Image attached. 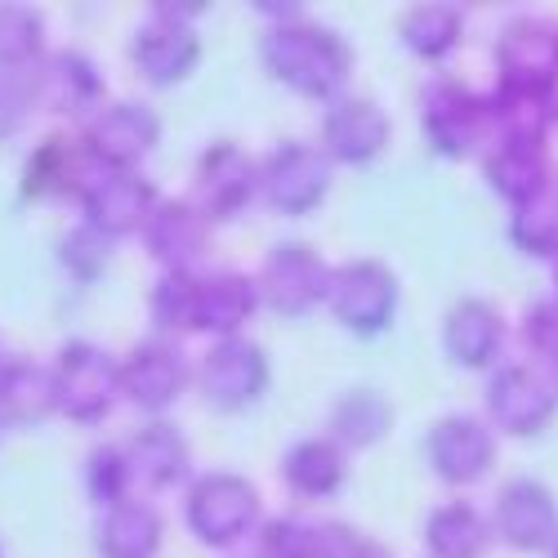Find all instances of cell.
<instances>
[{
	"mask_svg": "<svg viewBox=\"0 0 558 558\" xmlns=\"http://www.w3.org/2000/svg\"><path fill=\"white\" fill-rule=\"evenodd\" d=\"M259 63L272 81L295 89L300 99H322V104H336L353 76L349 40L308 19L272 23L259 36Z\"/></svg>",
	"mask_w": 558,
	"mask_h": 558,
	"instance_id": "1",
	"label": "cell"
},
{
	"mask_svg": "<svg viewBox=\"0 0 558 558\" xmlns=\"http://www.w3.org/2000/svg\"><path fill=\"white\" fill-rule=\"evenodd\" d=\"M50 376H54V411L68 415L72 425L108 421L112 402L121 398V362L89 340L63 344Z\"/></svg>",
	"mask_w": 558,
	"mask_h": 558,
	"instance_id": "2",
	"label": "cell"
},
{
	"mask_svg": "<svg viewBox=\"0 0 558 558\" xmlns=\"http://www.w3.org/2000/svg\"><path fill=\"white\" fill-rule=\"evenodd\" d=\"M183 523L210 549H232L259 527V492L242 474H202L183 496Z\"/></svg>",
	"mask_w": 558,
	"mask_h": 558,
	"instance_id": "3",
	"label": "cell"
},
{
	"mask_svg": "<svg viewBox=\"0 0 558 558\" xmlns=\"http://www.w3.org/2000/svg\"><path fill=\"white\" fill-rule=\"evenodd\" d=\"M421 130H425V144L447 161H460L470 153H487V144H492L483 95L464 89L456 76L425 81V89H421Z\"/></svg>",
	"mask_w": 558,
	"mask_h": 558,
	"instance_id": "4",
	"label": "cell"
},
{
	"mask_svg": "<svg viewBox=\"0 0 558 558\" xmlns=\"http://www.w3.org/2000/svg\"><path fill=\"white\" fill-rule=\"evenodd\" d=\"M398 304H402V287L380 259H349L331 268L327 308L353 336L376 340L380 331H389V322L398 317Z\"/></svg>",
	"mask_w": 558,
	"mask_h": 558,
	"instance_id": "5",
	"label": "cell"
},
{
	"mask_svg": "<svg viewBox=\"0 0 558 558\" xmlns=\"http://www.w3.org/2000/svg\"><path fill=\"white\" fill-rule=\"evenodd\" d=\"M76 144H81L89 170L125 174V170H138V166H144V157L157 153V144H161V117L148 104H108L104 112H95L85 121Z\"/></svg>",
	"mask_w": 558,
	"mask_h": 558,
	"instance_id": "6",
	"label": "cell"
},
{
	"mask_svg": "<svg viewBox=\"0 0 558 558\" xmlns=\"http://www.w3.org/2000/svg\"><path fill=\"white\" fill-rule=\"evenodd\" d=\"M197 389L215 411H246L268 393L272 380V366L268 353L246 340V336H232V340H215L210 353L197 362Z\"/></svg>",
	"mask_w": 558,
	"mask_h": 558,
	"instance_id": "7",
	"label": "cell"
},
{
	"mask_svg": "<svg viewBox=\"0 0 558 558\" xmlns=\"http://www.w3.org/2000/svg\"><path fill=\"white\" fill-rule=\"evenodd\" d=\"M331 193V161L322 148L287 138L259 166V197L277 215H308Z\"/></svg>",
	"mask_w": 558,
	"mask_h": 558,
	"instance_id": "8",
	"label": "cell"
},
{
	"mask_svg": "<svg viewBox=\"0 0 558 558\" xmlns=\"http://www.w3.org/2000/svg\"><path fill=\"white\" fill-rule=\"evenodd\" d=\"M76 202H81L85 223L95 232H104L108 242H121V238L144 232V223L161 206L157 183L148 174H138V170H125V174L89 170V179H85V189H81Z\"/></svg>",
	"mask_w": 558,
	"mask_h": 558,
	"instance_id": "9",
	"label": "cell"
},
{
	"mask_svg": "<svg viewBox=\"0 0 558 558\" xmlns=\"http://www.w3.org/2000/svg\"><path fill=\"white\" fill-rule=\"evenodd\" d=\"M259 304H268L272 313L282 317H304L317 304H327V287H331V264L322 259L313 246L304 242H287V246H272L259 277Z\"/></svg>",
	"mask_w": 558,
	"mask_h": 558,
	"instance_id": "10",
	"label": "cell"
},
{
	"mask_svg": "<svg viewBox=\"0 0 558 558\" xmlns=\"http://www.w3.org/2000/svg\"><path fill=\"white\" fill-rule=\"evenodd\" d=\"M558 411V389L532 366H500L487 380V415L509 438H536Z\"/></svg>",
	"mask_w": 558,
	"mask_h": 558,
	"instance_id": "11",
	"label": "cell"
},
{
	"mask_svg": "<svg viewBox=\"0 0 558 558\" xmlns=\"http://www.w3.org/2000/svg\"><path fill=\"white\" fill-rule=\"evenodd\" d=\"M389 112L366 95H340L322 112V153L340 166H371L389 148Z\"/></svg>",
	"mask_w": 558,
	"mask_h": 558,
	"instance_id": "12",
	"label": "cell"
},
{
	"mask_svg": "<svg viewBox=\"0 0 558 558\" xmlns=\"http://www.w3.org/2000/svg\"><path fill=\"white\" fill-rule=\"evenodd\" d=\"M425 460L447 487H470L492 474L496 438L478 415H442L425 434Z\"/></svg>",
	"mask_w": 558,
	"mask_h": 558,
	"instance_id": "13",
	"label": "cell"
},
{
	"mask_svg": "<svg viewBox=\"0 0 558 558\" xmlns=\"http://www.w3.org/2000/svg\"><path fill=\"white\" fill-rule=\"evenodd\" d=\"M193 206L219 223V219H232V215H242L255 197H259V166L238 148V144H210L197 161V174H193Z\"/></svg>",
	"mask_w": 558,
	"mask_h": 558,
	"instance_id": "14",
	"label": "cell"
},
{
	"mask_svg": "<svg viewBox=\"0 0 558 558\" xmlns=\"http://www.w3.org/2000/svg\"><path fill=\"white\" fill-rule=\"evenodd\" d=\"M193 385V366L170 340H144L121 357V398H130L138 411L161 415L179 402V393Z\"/></svg>",
	"mask_w": 558,
	"mask_h": 558,
	"instance_id": "15",
	"label": "cell"
},
{
	"mask_svg": "<svg viewBox=\"0 0 558 558\" xmlns=\"http://www.w3.org/2000/svg\"><path fill=\"white\" fill-rule=\"evenodd\" d=\"M492 536H500L509 549L532 554L558 541V496L536 478H514L496 496Z\"/></svg>",
	"mask_w": 558,
	"mask_h": 558,
	"instance_id": "16",
	"label": "cell"
},
{
	"mask_svg": "<svg viewBox=\"0 0 558 558\" xmlns=\"http://www.w3.org/2000/svg\"><path fill=\"white\" fill-rule=\"evenodd\" d=\"M130 63L153 89H170L189 81L202 63V36L193 23H170V19H148L134 32Z\"/></svg>",
	"mask_w": 558,
	"mask_h": 558,
	"instance_id": "17",
	"label": "cell"
},
{
	"mask_svg": "<svg viewBox=\"0 0 558 558\" xmlns=\"http://www.w3.org/2000/svg\"><path fill=\"white\" fill-rule=\"evenodd\" d=\"M27 81H32L36 108L59 112V117H81L104 95V76L95 59L81 50H45L40 63L27 72Z\"/></svg>",
	"mask_w": 558,
	"mask_h": 558,
	"instance_id": "18",
	"label": "cell"
},
{
	"mask_svg": "<svg viewBox=\"0 0 558 558\" xmlns=\"http://www.w3.org/2000/svg\"><path fill=\"white\" fill-rule=\"evenodd\" d=\"M500 85L558 89V27L545 19H514L496 40Z\"/></svg>",
	"mask_w": 558,
	"mask_h": 558,
	"instance_id": "19",
	"label": "cell"
},
{
	"mask_svg": "<svg viewBox=\"0 0 558 558\" xmlns=\"http://www.w3.org/2000/svg\"><path fill=\"white\" fill-rule=\"evenodd\" d=\"M483 174L492 183V193L509 202V210L554 189L545 138H500V144L483 153Z\"/></svg>",
	"mask_w": 558,
	"mask_h": 558,
	"instance_id": "20",
	"label": "cell"
},
{
	"mask_svg": "<svg viewBox=\"0 0 558 558\" xmlns=\"http://www.w3.org/2000/svg\"><path fill=\"white\" fill-rule=\"evenodd\" d=\"M144 246L166 272H193L210 246V219L193 202H161L144 223Z\"/></svg>",
	"mask_w": 558,
	"mask_h": 558,
	"instance_id": "21",
	"label": "cell"
},
{
	"mask_svg": "<svg viewBox=\"0 0 558 558\" xmlns=\"http://www.w3.org/2000/svg\"><path fill=\"white\" fill-rule=\"evenodd\" d=\"M447 357L464 371H487L505 349V317L487 300H456L442 317Z\"/></svg>",
	"mask_w": 558,
	"mask_h": 558,
	"instance_id": "22",
	"label": "cell"
},
{
	"mask_svg": "<svg viewBox=\"0 0 558 558\" xmlns=\"http://www.w3.org/2000/svg\"><path fill=\"white\" fill-rule=\"evenodd\" d=\"M125 460H130V478L134 483H144L153 492H166V487L189 478L193 451H189V438L179 434V425L153 421V425H144L138 434H130Z\"/></svg>",
	"mask_w": 558,
	"mask_h": 558,
	"instance_id": "23",
	"label": "cell"
},
{
	"mask_svg": "<svg viewBox=\"0 0 558 558\" xmlns=\"http://www.w3.org/2000/svg\"><path fill=\"white\" fill-rule=\"evenodd\" d=\"M89 179V161L81 153V144L63 134H50L45 144H36V153L23 161V197L27 202H63V197H81Z\"/></svg>",
	"mask_w": 558,
	"mask_h": 558,
	"instance_id": "24",
	"label": "cell"
},
{
	"mask_svg": "<svg viewBox=\"0 0 558 558\" xmlns=\"http://www.w3.org/2000/svg\"><path fill=\"white\" fill-rule=\"evenodd\" d=\"M54 415V376L32 357L0 362V429H32Z\"/></svg>",
	"mask_w": 558,
	"mask_h": 558,
	"instance_id": "25",
	"label": "cell"
},
{
	"mask_svg": "<svg viewBox=\"0 0 558 558\" xmlns=\"http://www.w3.org/2000/svg\"><path fill=\"white\" fill-rule=\"evenodd\" d=\"M161 536H166L161 514L148 500H134V496L108 505L99 514V523H95L99 558H157Z\"/></svg>",
	"mask_w": 558,
	"mask_h": 558,
	"instance_id": "26",
	"label": "cell"
},
{
	"mask_svg": "<svg viewBox=\"0 0 558 558\" xmlns=\"http://www.w3.org/2000/svg\"><path fill=\"white\" fill-rule=\"evenodd\" d=\"M259 313V287L246 272H215L197 282V331L215 340L242 336V327Z\"/></svg>",
	"mask_w": 558,
	"mask_h": 558,
	"instance_id": "27",
	"label": "cell"
},
{
	"mask_svg": "<svg viewBox=\"0 0 558 558\" xmlns=\"http://www.w3.org/2000/svg\"><path fill=\"white\" fill-rule=\"evenodd\" d=\"M483 104H487L492 144H500V138H545L549 125H558V95L554 89L496 85V95H487Z\"/></svg>",
	"mask_w": 558,
	"mask_h": 558,
	"instance_id": "28",
	"label": "cell"
},
{
	"mask_svg": "<svg viewBox=\"0 0 558 558\" xmlns=\"http://www.w3.org/2000/svg\"><path fill=\"white\" fill-rule=\"evenodd\" d=\"M349 478V451L331 438H304L282 456V483L304 500H327Z\"/></svg>",
	"mask_w": 558,
	"mask_h": 558,
	"instance_id": "29",
	"label": "cell"
},
{
	"mask_svg": "<svg viewBox=\"0 0 558 558\" xmlns=\"http://www.w3.org/2000/svg\"><path fill=\"white\" fill-rule=\"evenodd\" d=\"M492 545V523L470 500H447L425 519V554L429 558H483Z\"/></svg>",
	"mask_w": 558,
	"mask_h": 558,
	"instance_id": "30",
	"label": "cell"
},
{
	"mask_svg": "<svg viewBox=\"0 0 558 558\" xmlns=\"http://www.w3.org/2000/svg\"><path fill=\"white\" fill-rule=\"evenodd\" d=\"M389 429H393V402L380 389H349V393H340V402L331 411L327 438L344 451H366Z\"/></svg>",
	"mask_w": 558,
	"mask_h": 558,
	"instance_id": "31",
	"label": "cell"
},
{
	"mask_svg": "<svg viewBox=\"0 0 558 558\" xmlns=\"http://www.w3.org/2000/svg\"><path fill=\"white\" fill-rule=\"evenodd\" d=\"M464 32V10L460 5H411L398 23V36L407 45V54L425 59V63H442Z\"/></svg>",
	"mask_w": 558,
	"mask_h": 558,
	"instance_id": "32",
	"label": "cell"
},
{
	"mask_svg": "<svg viewBox=\"0 0 558 558\" xmlns=\"http://www.w3.org/2000/svg\"><path fill=\"white\" fill-rule=\"evenodd\" d=\"M197 282L193 272H161L148 295V317L166 336H189L197 331Z\"/></svg>",
	"mask_w": 558,
	"mask_h": 558,
	"instance_id": "33",
	"label": "cell"
},
{
	"mask_svg": "<svg viewBox=\"0 0 558 558\" xmlns=\"http://www.w3.org/2000/svg\"><path fill=\"white\" fill-rule=\"evenodd\" d=\"M45 54V19L32 5H0V72H32Z\"/></svg>",
	"mask_w": 558,
	"mask_h": 558,
	"instance_id": "34",
	"label": "cell"
},
{
	"mask_svg": "<svg viewBox=\"0 0 558 558\" xmlns=\"http://www.w3.org/2000/svg\"><path fill=\"white\" fill-rule=\"evenodd\" d=\"M509 242L532 259L558 255V193L554 189L509 210Z\"/></svg>",
	"mask_w": 558,
	"mask_h": 558,
	"instance_id": "35",
	"label": "cell"
},
{
	"mask_svg": "<svg viewBox=\"0 0 558 558\" xmlns=\"http://www.w3.org/2000/svg\"><path fill=\"white\" fill-rule=\"evenodd\" d=\"M59 264L68 277H76V282H99V277L112 268V242L89 223H81L59 242Z\"/></svg>",
	"mask_w": 558,
	"mask_h": 558,
	"instance_id": "36",
	"label": "cell"
},
{
	"mask_svg": "<svg viewBox=\"0 0 558 558\" xmlns=\"http://www.w3.org/2000/svg\"><path fill=\"white\" fill-rule=\"evenodd\" d=\"M130 487H134V478H130L125 447L104 442V447L89 451V460H85V492H89V500H99V505L108 509V505L125 500Z\"/></svg>",
	"mask_w": 558,
	"mask_h": 558,
	"instance_id": "37",
	"label": "cell"
},
{
	"mask_svg": "<svg viewBox=\"0 0 558 558\" xmlns=\"http://www.w3.org/2000/svg\"><path fill=\"white\" fill-rule=\"evenodd\" d=\"M255 558H317V523L295 514L268 519L255 536Z\"/></svg>",
	"mask_w": 558,
	"mask_h": 558,
	"instance_id": "38",
	"label": "cell"
},
{
	"mask_svg": "<svg viewBox=\"0 0 558 558\" xmlns=\"http://www.w3.org/2000/svg\"><path fill=\"white\" fill-rule=\"evenodd\" d=\"M317 558H393L376 536H366L349 523H322L317 527Z\"/></svg>",
	"mask_w": 558,
	"mask_h": 558,
	"instance_id": "39",
	"label": "cell"
},
{
	"mask_svg": "<svg viewBox=\"0 0 558 558\" xmlns=\"http://www.w3.org/2000/svg\"><path fill=\"white\" fill-rule=\"evenodd\" d=\"M36 108L27 72H0V138H10L27 125V112Z\"/></svg>",
	"mask_w": 558,
	"mask_h": 558,
	"instance_id": "40",
	"label": "cell"
},
{
	"mask_svg": "<svg viewBox=\"0 0 558 558\" xmlns=\"http://www.w3.org/2000/svg\"><path fill=\"white\" fill-rule=\"evenodd\" d=\"M523 340L541 357L558 362V300H541L523 313Z\"/></svg>",
	"mask_w": 558,
	"mask_h": 558,
	"instance_id": "41",
	"label": "cell"
},
{
	"mask_svg": "<svg viewBox=\"0 0 558 558\" xmlns=\"http://www.w3.org/2000/svg\"><path fill=\"white\" fill-rule=\"evenodd\" d=\"M210 5L206 0H157L153 5V19H170V23H197Z\"/></svg>",
	"mask_w": 558,
	"mask_h": 558,
	"instance_id": "42",
	"label": "cell"
},
{
	"mask_svg": "<svg viewBox=\"0 0 558 558\" xmlns=\"http://www.w3.org/2000/svg\"><path fill=\"white\" fill-rule=\"evenodd\" d=\"M554 259H558V255H554ZM554 287H558V264H554Z\"/></svg>",
	"mask_w": 558,
	"mask_h": 558,
	"instance_id": "43",
	"label": "cell"
},
{
	"mask_svg": "<svg viewBox=\"0 0 558 558\" xmlns=\"http://www.w3.org/2000/svg\"><path fill=\"white\" fill-rule=\"evenodd\" d=\"M554 558H558V541H554Z\"/></svg>",
	"mask_w": 558,
	"mask_h": 558,
	"instance_id": "44",
	"label": "cell"
},
{
	"mask_svg": "<svg viewBox=\"0 0 558 558\" xmlns=\"http://www.w3.org/2000/svg\"><path fill=\"white\" fill-rule=\"evenodd\" d=\"M0 362H5V353H0Z\"/></svg>",
	"mask_w": 558,
	"mask_h": 558,
	"instance_id": "45",
	"label": "cell"
},
{
	"mask_svg": "<svg viewBox=\"0 0 558 558\" xmlns=\"http://www.w3.org/2000/svg\"><path fill=\"white\" fill-rule=\"evenodd\" d=\"M554 193H558V183H554Z\"/></svg>",
	"mask_w": 558,
	"mask_h": 558,
	"instance_id": "46",
	"label": "cell"
},
{
	"mask_svg": "<svg viewBox=\"0 0 558 558\" xmlns=\"http://www.w3.org/2000/svg\"><path fill=\"white\" fill-rule=\"evenodd\" d=\"M554 95H558V89H554Z\"/></svg>",
	"mask_w": 558,
	"mask_h": 558,
	"instance_id": "47",
	"label": "cell"
},
{
	"mask_svg": "<svg viewBox=\"0 0 558 558\" xmlns=\"http://www.w3.org/2000/svg\"><path fill=\"white\" fill-rule=\"evenodd\" d=\"M0 558H5V554H0Z\"/></svg>",
	"mask_w": 558,
	"mask_h": 558,
	"instance_id": "48",
	"label": "cell"
},
{
	"mask_svg": "<svg viewBox=\"0 0 558 558\" xmlns=\"http://www.w3.org/2000/svg\"><path fill=\"white\" fill-rule=\"evenodd\" d=\"M554 366H558V362H554Z\"/></svg>",
	"mask_w": 558,
	"mask_h": 558,
	"instance_id": "49",
	"label": "cell"
}]
</instances>
